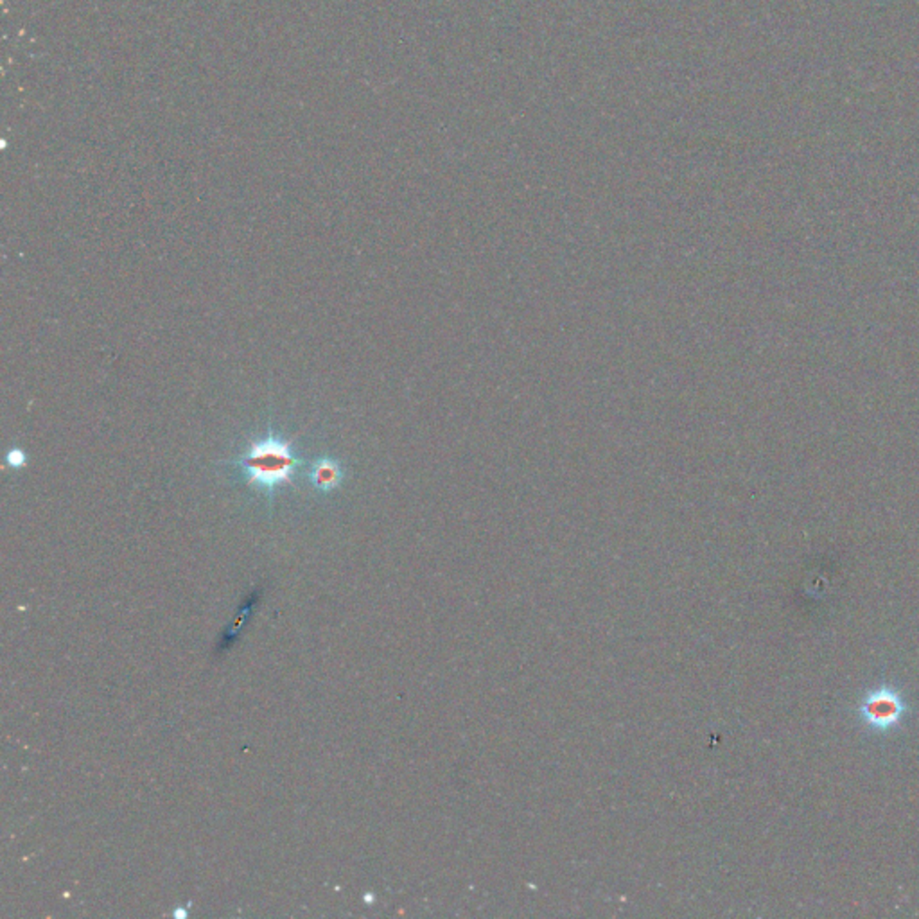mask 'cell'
I'll return each mask as SVG.
<instances>
[{
  "label": "cell",
  "mask_w": 919,
  "mask_h": 919,
  "mask_svg": "<svg viewBox=\"0 0 919 919\" xmlns=\"http://www.w3.org/2000/svg\"><path fill=\"white\" fill-rule=\"evenodd\" d=\"M5 461H7V465H9V467H13V469H22V467L25 465V461H27V455H25L22 450L14 448V450H9V451H7V455H5Z\"/></svg>",
  "instance_id": "cell-4"
},
{
  "label": "cell",
  "mask_w": 919,
  "mask_h": 919,
  "mask_svg": "<svg viewBox=\"0 0 919 919\" xmlns=\"http://www.w3.org/2000/svg\"><path fill=\"white\" fill-rule=\"evenodd\" d=\"M907 711V706L902 699V695L893 688H877L869 692L860 706V717L862 720L877 731H889L895 729L904 715Z\"/></svg>",
  "instance_id": "cell-2"
},
{
  "label": "cell",
  "mask_w": 919,
  "mask_h": 919,
  "mask_svg": "<svg viewBox=\"0 0 919 919\" xmlns=\"http://www.w3.org/2000/svg\"><path fill=\"white\" fill-rule=\"evenodd\" d=\"M309 479H311L312 487L321 492L336 490L343 481L341 463L330 457L316 460L309 470Z\"/></svg>",
  "instance_id": "cell-3"
},
{
  "label": "cell",
  "mask_w": 919,
  "mask_h": 919,
  "mask_svg": "<svg viewBox=\"0 0 919 919\" xmlns=\"http://www.w3.org/2000/svg\"><path fill=\"white\" fill-rule=\"evenodd\" d=\"M301 463L293 442L277 435L272 428L265 437L252 441L248 450L236 460V465L246 476V483L270 496L293 481Z\"/></svg>",
  "instance_id": "cell-1"
}]
</instances>
